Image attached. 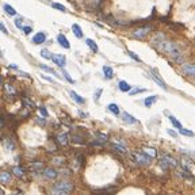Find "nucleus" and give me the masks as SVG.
I'll return each instance as SVG.
<instances>
[{
  "instance_id": "1",
  "label": "nucleus",
  "mask_w": 195,
  "mask_h": 195,
  "mask_svg": "<svg viewBox=\"0 0 195 195\" xmlns=\"http://www.w3.org/2000/svg\"><path fill=\"white\" fill-rule=\"evenodd\" d=\"M150 43L157 50H160L161 53L169 56L175 62L183 61V51H181V49L179 48L176 43H173L172 41L167 39V38L164 37V34H161V32H157L156 35H153Z\"/></svg>"
},
{
  "instance_id": "2",
  "label": "nucleus",
  "mask_w": 195,
  "mask_h": 195,
  "mask_svg": "<svg viewBox=\"0 0 195 195\" xmlns=\"http://www.w3.org/2000/svg\"><path fill=\"white\" fill-rule=\"evenodd\" d=\"M73 191V183L68 180L57 181L50 190V195H69Z\"/></svg>"
},
{
  "instance_id": "3",
  "label": "nucleus",
  "mask_w": 195,
  "mask_h": 195,
  "mask_svg": "<svg viewBox=\"0 0 195 195\" xmlns=\"http://www.w3.org/2000/svg\"><path fill=\"white\" fill-rule=\"evenodd\" d=\"M132 160L135 162L137 165H149L152 161V157H149L145 152L142 150H135V152H132Z\"/></svg>"
},
{
  "instance_id": "4",
  "label": "nucleus",
  "mask_w": 195,
  "mask_h": 195,
  "mask_svg": "<svg viewBox=\"0 0 195 195\" xmlns=\"http://www.w3.org/2000/svg\"><path fill=\"white\" fill-rule=\"evenodd\" d=\"M159 165H160V168H161V169L167 171V169H169V168H175L176 165H178V162H176V160L173 159L171 154L164 153V154H161V156H160Z\"/></svg>"
},
{
  "instance_id": "5",
  "label": "nucleus",
  "mask_w": 195,
  "mask_h": 195,
  "mask_svg": "<svg viewBox=\"0 0 195 195\" xmlns=\"http://www.w3.org/2000/svg\"><path fill=\"white\" fill-rule=\"evenodd\" d=\"M152 31V27L150 26H146V27H140V29L134 30V31L132 32V35L134 38H137V39H141V38L146 37V35L149 34V32Z\"/></svg>"
},
{
  "instance_id": "6",
  "label": "nucleus",
  "mask_w": 195,
  "mask_h": 195,
  "mask_svg": "<svg viewBox=\"0 0 195 195\" xmlns=\"http://www.w3.org/2000/svg\"><path fill=\"white\" fill-rule=\"evenodd\" d=\"M95 135H96V140L91 144L94 146H102L103 144H106L108 141V135L104 134V133H95Z\"/></svg>"
},
{
  "instance_id": "7",
  "label": "nucleus",
  "mask_w": 195,
  "mask_h": 195,
  "mask_svg": "<svg viewBox=\"0 0 195 195\" xmlns=\"http://www.w3.org/2000/svg\"><path fill=\"white\" fill-rule=\"evenodd\" d=\"M51 61L60 68H64L65 64H67V57L64 54H53L51 56Z\"/></svg>"
},
{
  "instance_id": "8",
  "label": "nucleus",
  "mask_w": 195,
  "mask_h": 195,
  "mask_svg": "<svg viewBox=\"0 0 195 195\" xmlns=\"http://www.w3.org/2000/svg\"><path fill=\"white\" fill-rule=\"evenodd\" d=\"M150 77H152V80L156 81V83L159 84V85L161 87V88L168 89L167 84H165V83H164V80H162V79L159 76V73H157V70H156V69H150Z\"/></svg>"
},
{
  "instance_id": "9",
  "label": "nucleus",
  "mask_w": 195,
  "mask_h": 195,
  "mask_svg": "<svg viewBox=\"0 0 195 195\" xmlns=\"http://www.w3.org/2000/svg\"><path fill=\"white\" fill-rule=\"evenodd\" d=\"M111 146H113V149L116 150L118 153H122V154L127 153V148L125 146V144L122 142V141H114V142L111 144Z\"/></svg>"
},
{
  "instance_id": "10",
  "label": "nucleus",
  "mask_w": 195,
  "mask_h": 195,
  "mask_svg": "<svg viewBox=\"0 0 195 195\" xmlns=\"http://www.w3.org/2000/svg\"><path fill=\"white\" fill-rule=\"evenodd\" d=\"M181 70H183V73H186V75L194 76L195 77V64H183Z\"/></svg>"
},
{
  "instance_id": "11",
  "label": "nucleus",
  "mask_w": 195,
  "mask_h": 195,
  "mask_svg": "<svg viewBox=\"0 0 195 195\" xmlns=\"http://www.w3.org/2000/svg\"><path fill=\"white\" fill-rule=\"evenodd\" d=\"M57 42H58L60 46H62L64 49H69L70 48L69 41H68V38L65 37L64 34H58V35H57Z\"/></svg>"
},
{
  "instance_id": "12",
  "label": "nucleus",
  "mask_w": 195,
  "mask_h": 195,
  "mask_svg": "<svg viewBox=\"0 0 195 195\" xmlns=\"http://www.w3.org/2000/svg\"><path fill=\"white\" fill-rule=\"evenodd\" d=\"M46 41V34L45 32H37V34L32 37V42L37 43V45H41V43H43Z\"/></svg>"
},
{
  "instance_id": "13",
  "label": "nucleus",
  "mask_w": 195,
  "mask_h": 195,
  "mask_svg": "<svg viewBox=\"0 0 195 195\" xmlns=\"http://www.w3.org/2000/svg\"><path fill=\"white\" fill-rule=\"evenodd\" d=\"M180 164H181V168H184V169H191L192 167H194V162H192V160H190L188 157H181L180 159Z\"/></svg>"
},
{
  "instance_id": "14",
  "label": "nucleus",
  "mask_w": 195,
  "mask_h": 195,
  "mask_svg": "<svg viewBox=\"0 0 195 195\" xmlns=\"http://www.w3.org/2000/svg\"><path fill=\"white\" fill-rule=\"evenodd\" d=\"M122 119H123V122H126V123H129V125H134L138 122L137 119L133 115H130L129 113H122Z\"/></svg>"
},
{
  "instance_id": "15",
  "label": "nucleus",
  "mask_w": 195,
  "mask_h": 195,
  "mask_svg": "<svg viewBox=\"0 0 195 195\" xmlns=\"http://www.w3.org/2000/svg\"><path fill=\"white\" fill-rule=\"evenodd\" d=\"M43 175L48 179H54V178H57L58 172H57L54 168H45V169H43Z\"/></svg>"
},
{
  "instance_id": "16",
  "label": "nucleus",
  "mask_w": 195,
  "mask_h": 195,
  "mask_svg": "<svg viewBox=\"0 0 195 195\" xmlns=\"http://www.w3.org/2000/svg\"><path fill=\"white\" fill-rule=\"evenodd\" d=\"M56 138H57V141H58L61 145H67V144L69 142V135H68L67 133H58Z\"/></svg>"
},
{
  "instance_id": "17",
  "label": "nucleus",
  "mask_w": 195,
  "mask_h": 195,
  "mask_svg": "<svg viewBox=\"0 0 195 195\" xmlns=\"http://www.w3.org/2000/svg\"><path fill=\"white\" fill-rule=\"evenodd\" d=\"M12 173L15 176H18V178H22V176H24V173H26V169H24L23 167H19V165H16V167L12 168Z\"/></svg>"
},
{
  "instance_id": "18",
  "label": "nucleus",
  "mask_w": 195,
  "mask_h": 195,
  "mask_svg": "<svg viewBox=\"0 0 195 195\" xmlns=\"http://www.w3.org/2000/svg\"><path fill=\"white\" fill-rule=\"evenodd\" d=\"M103 73H104V77L106 79H113V76H114V70H113V68L111 67H108V65H104L103 67Z\"/></svg>"
},
{
  "instance_id": "19",
  "label": "nucleus",
  "mask_w": 195,
  "mask_h": 195,
  "mask_svg": "<svg viewBox=\"0 0 195 195\" xmlns=\"http://www.w3.org/2000/svg\"><path fill=\"white\" fill-rule=\"evenodd\" d=\"M72 31H73V34L76 35L77 38H83L84 37V34H83V30H81V27L79 26V24H72Z\"/></svg>"
},
{
  "instance_id": "20",
  "label": "nucleus",
  "mask_w": 195,
  "mask_h": 195,
  "mask_svg": "<svg viewBox=\"0 0 195 195\" xmlns=\"http://www.w3.org/2000/svg\"><path fill=\"white\" fill-rule=\"evenodd\" d=\"M4 92L8 95V96H14V95L16 94V89H15V87H12L11 84H4Z\"/></svg>"
},
{
  "instance_id": "21",
  "label": "nucleus",
  "mask_w": 195,
  "mask_h": 195,
  "mask_svg": "<svg viewBox=\"0 0 195 195\" xmlns=\"http://www.w3.org/2000/svg\"><path fill=\"white\" fill-rule=\"evenodd\" d=\"M11 181V173L8 172H0V183L7 184Z\"/></svg>"
},
{
  "instance_id": "22",
  "label": "nucleus",
  "mask_w": 195,
  "mask_h": 195,
  "mask_svg": "<svg viewBox=\"0 0 195 195\" xmlns=\"http://www.w3.org/2000/svg\"><path fill=\"white\" fill-rule=\"evenodd\" d=\"M118 88L121 89L122 92H129L130 89H132V87H130V84H127L125 80H121L118 83Z\"/></svg>"
},
{
  "instance_id": "23",
  "label": "nucleus",
  "mask_w": 195,
  "mask_h": 195,
  "mask_svg": "<svg viewBox=\"0 0 195 195\" xmlns=\"http://www.w3.org/2000/svg\"><path fill=\"white\" fill-rule=\"evenodd\" d=\"M178 175L183 179H192L194 178V176L191 175V172H190L188 169H184V168H181L180 171H178Z\"/></svg>"
},
{
  "instance_id": "24",
  "label": "nucleus",
  "mask_w": 195,
  "mask_h": 195,
  "mask_svg": "<svg viewBox=\"0 0 195 195\" xmlns=\"http://www.w3.org/2000/svg\"><path fill=\"white\" fill-rule=\"evenodd\" d=\"M69 95L73 98V100H75L76 103H79V104H84V102H85V100H84V98H83V96H80V95H77L75 91H70V92H69Z\"/></svg>"
},
{
  "instance_id": "25",
  "label": "nucleus",
  "mask_w": 195,
  "mask_h": 195,
  "mask_svg": "<svg viewBox=\"0 0 195 195\" xmlns=\"http://www.w3.org/2000/svg\"><path fill=\"white\" fill-rule=\"evenodd\" d=\"M3 10H4L5 14H8L10 16H15L16 15V10L14 7H11L10 4H3Z\"/></svg>"
},
{
  "instance_id": "26",
  "label": "nucleus",
  "mask_w": 195,
  "mask_h": 195,
  "mask_svg": "<svg viewBox=\"0 0 195 195\" xmlns=\"http://www.w3.org/2000/svg\"><path fill=\"white\" fill-rule=\"evenodd\" d=\"M142 152H145V153L148 154L149 157H152V159L157 156V150L154 148H149V146H145V148L142 149Z\"/></svg>"
},
{
  "instance_id": "27",
  "label": "nucleus",
  "mask_w": 195,
  "mask_h": 195,
  "mask_svg": "<svg viewBox=\"0 0 195 195\" xmlns=\"http://www.w3.org/2000/svg\"><path fill=\"white\" fill-rule=\"evenodd\" d=\"M107 110L110 111V113L115 114V115H119V113H121V110H119V107L115 104V103H110V104L107 106Z\"/></svg>"
},
{
  "instance_id": "28",
  "label": "nucleus",
  "mask_w": 195,
  "mask_h": 195,
  "mask_svg": "<svg viewBox=\"0 0 195 195\" xmlns=\"http://www.w3.org/2000/svg\"><path fill=\"white\" fill-rule=\"evenodd\" d=\"M156 100H157V96H156V95H153V96L146 98V99L144 100V104H145L146 107H150L152 104H154V103H156Z\"/></svg>"
},
{
  "instance_id": "29",
  "label": "nucleus",
  "mask_w": 195,
  "mask_h": 195,
  "mask_svg": "<svg viewBox=\"0 0 195 195\" xmlns=\"http://www.w3.org/2000/svg\"><path fill=\"white\" fill-rule=\"evenodd\" d=\"M85 43H87V45H88V48L91 49L92 51H95V53H96V51L99 50V49H98V45H96V42H95L94 39H89V38H88V39L85 41Z\"/></svg>"
},
{
  "instance_id": "30",
  "label": "nucleus",
  "mask_w": 195,
  "mask_h": 195,
  "mask_svg": "<svg viewBox=\"0 0 195 195\" xmlns=\"http://www.w3.org/2000/svg\"><path fill=\"white\" fill-rule=\"evenodd\" d=\"M4 146H5V149L7 150H14L15 149V142H14L12 140H4Z\"/></svg>"
},
{
  "instance_id": "31",
  "label": "nucleus",
  "mask_w": 195,
  "mask_h": 195,
  "mask_svg": "<svg viewBox=\"0 0 195 195\" xmlns=\"http://www.w3.org/2000/svg\"><path fill=\"white\" fill-rule=\"evenodd\" d=\"M169 121H171V123H172V125H173V127H176V129H179V130H180V129H181V127H183V126H181V123H180V122H179V121H178V119H176V118H175V116H172V115H169Z\"/></svg>"
},
{
  "instance_id": "32",
  "label": "nucleus",
  "mask_w": 195,
  "mask_h": 195,
  "mask_svg": "<svg viewBox=\"0 0 195 195\" xmlns=\"http://www.w3.org/2000/svg\"><path fill=\"white\" fill-rule=\"evenodd\" d=\"M43 168V162L42 161H34L31 162V169L32 171H38V169H42Z\"/></svg>"
},
{
  "instance_id": "33",
  "label": "nucleus",
  "mask_w": 195,
  "mask_h": 195,
  "mask_svg": "<svg viewBox=\"0 0 195 195\" xmlns=\"http://www.w3.org/2000/svg\"><path fill=\"white\" fill-rule=\"evenodd\" d=\"M41 56L46 60H51V56H53V54H51V51L48 50V49H42V50H41Z\"/></svg>"
},
{
  "instance_id": "34",
  "label": "nucleus",
  "mask_w": 195,
  "mask_h": 195,
  "mask_svg": "<svg viewBox=\"0 0 195 195\" xmlns=\"http://www.w3.org/2000/svg\"><path fill=\"white\" fill-rule=\"evenodd\" d=\"M146 88H141V87H137V88H133L129 91L130 95H137V94H141V92H145Z\"/></svg>"
},
{
  "instance_id": "35",
  "label": "nucleus",
  "mask_w": 195,
  "mask_h": 195,
  "mask_svg": "<svg viewBox=\"0 0 195 195\" xmlns=\"http://www.w3.org/2000/svg\"><path fill=\"white\" fill-rule=\"evenodd\" d=\"M61 72H62V76H64V77H65V80H67V81H69V83H75V80H73V79L70 77V75L67 72V70L64 69V68H61Z\"/></svg>"
},
{
  "instance_id": "36",
  "label": "nucleus",
  "mask_w": 195,
  "mask_h": 195,
  "mask_svg": "<svg viewBox=\"0 0 195 195\" xmlns=\"http://www.w3.org/2000/svg\"><path fill=\"white\" fill-rule=\"evenodd\" d=\"M70 141L72 142H75V144H83V137H80V135H72L70 137Z\"/></svg>"
},
{
  "instance_id": "37",
  "label": "nucleus",
  "mask_w": 195,
  "mask_h": 195,
  "mask_svg": "<svg viewBox=\"0 0 195 195\" xmlns=\"http://www.w3.org/2000/svg\"><path fill=\"white\" fill-rule=\"evenodd\" d=\"M39 68H41V69H43V70H45V72H49V73H53V75H57V72H54V70L51 69L50 67H48V65H43V64H41V65H39Z\"/></svg>"
},
{
  "instance_id": "38",
  "label": "nucleus",
  "mask_w": 195,
  "mask_h": 195,
  "mask_svg": "<svg viewBox=\"0 0 195 195\" xmlns=\"http://www.w3.org/2000/svg\"><path fill=\"white\" fill-rule=\"evenodd\" d=\"M51 7L56 8V10H58V11H62V12H64V11H67V8H65L62 4H58V3H51Z\"/></svg>"
},
{
  "instance_id": "39",
  "label": "nucleus",
  "mask_w": 195,
  "mask_h": 195,
  "mask_svg": "<svg viewBox=\"0 0 195 195\" xmlns=\"http://www.w3.org/2000/svg\"><path fill=\"white\" fill-rule=\"evenodd\" d=\"M180 134H183V135H187V137H194V133H192L191 130L183 129V127H181V129H180Z\"/></svg>"
},
{
  "instance_id": "40",
  "label": "nucleus",
  "mask_w": 195,
  "mask_h": 195,
  "mask_svg": "<svg viewBox=\"0 0 195 195\" xmlns=\"http://www.w3.org/2000/svg\"><path fill=\"white\" fill-rule=\"evenodd\" d=\"M64 161H65L64 157H54V159H53V162H54V164H58V165L64 164Z\"/></svg>"
},
{
  "instance_id": "41",
  "label": "nucleus",
  "mask_w": 195,
  "mask_h": 195,
  "mask_svg": "<svg viewBox=\"0 0 195 195\" xmlns=\"http://www.w3.org/2000/svg\"><path fill=\"white\" fill-rule=\"evenodd\" d=\"M129 56L132 57V58L134 60V61H137V62H141V58H140V57L137 56V54L134 53V51H130V50H129Z\"/></svg>"
},
{
  "instance_id": "42",
  "label": "nucleus",
  "mask_w": 195,
  "mask_h": 195,
  "mask_svg": "<svg viewBox=\"0 0 195 195\" xmlns=\"http://www.w3.org/2000/svg\"><path fill=\"white\" fill-rule=\"evenodd\" d=\"M23 103H26V104L29 106L30 108L34 107V103H32V102H31V99H29V98H23Z\"/></svg>"
},
{
  "instance_id": "43",
  "label": "nucleus",
  "mask_w": 195,
  "mask_h": 195,
  "mask_svg": "<svg viewBox=\"0 0 195 195\" xmlns=\"http://www.w3.org/2000/svg\"><path fill=\"white\" fill-rule=\"evenodd\" d=\"M0 31H2V32H4L5 35H8V30H7V27L4 26V23H3L2 20H0Z\"/></svg>"
},
{
  "instance_id": "44",
  "label": "nucleus",
  "mask_w": 195,
  "mask_h": 195,
  "mask_svg": "<svg viewBox=\"0 0 195 195\" xmlns=\"http://www.w3.org/2000/svg\"><path fill=\"white\" fill-rule=\"evenodd\" d=\"M38 110H39V113H41V114H42V115H43V116H48V115H49V113H48V110H46V108H45V107H43V106H41V107H39V108H38Z\"/></svg>"
},
{
  "instance_id": "45",
  "label": "nucleus",
  "mask_w": 195,
  "mask_h": 195,
  "mask_svg": "<svg viewBox=\"0 0 195 195\" xmlns=\"http://www.w3.org/2000/svg\"><path fill=\"white\" fill-rule=\"evenodd\" d=\"M102 92H103V89H98L96 92H95V95H94V98H95V100L98 102V99H99V96L102 95Z\"/></svg>"
},
{
  "instance_id": "46",
  "label": "nucleus",
  "mask_w": 195,
  "mask_h": 195,
  "mask_svg": "<svg viewBox=\"0 0 195 195\" xmlns=\"http://www.w3.org/2000/svg\"><path fill=\"white\" fill-rule=\"evenodd\" d=\"M15 26L16 27H18V29H23V24H22V20H20V19H16V20H15Z\"/></svg>"
},
{
  "instance_id": "47",
  "label": "nucleus",
  "mask_w": 195,
  "mask_h": 195,
  "mask_svg": "<svg viewBox=\"0 0 195 195\" xmlns=\"http://www.w3.org/2000/svg\"><path fill=\"white\" fill-rule=\"evenodd\" d=\"M167 132H168V134H169V135H172V137L173 138H176V137H178V133H176V132H173V130H167Z\"/></svg>"
},
{
  "instance_id": "48",
  "label": "nucleus",
  "mask_w": 195,
  "mask_h": 195,
  "mask_svg": "<svg viewBox=\"0 0 195 195\" xmlns=\"http://www.w3.org/2000/svg\"><path fill=\"white\" fill-rule=\"evenodd\" d=\"M8 68H10V69H15V70H19V67L16 64H10L8 65Z\"/></svg>"
},
{
  "instance_id": "49",
  "label": "nucleus",
  "mask_w": 195,
  "mask_h": 195,
  "mask_svg": "<svg viewBox=\"0 0 195 195\" xmlns=\"http://www.w3.org/2000/svg\"><path fill=\"white\" fill-rule=\"evenodd\" d=\"M42 77H43V79H45V80H46V81H49V83H51V84H53V83H54V80H53V79H51V77H49V76H45V75H43V76H42Z\"/></svg>"
},
{
  "instance_id": "50",
  "label": "nucleus",
  "mask_w": 195,
  "mask_h": 195,
  "mask_svg": "<svg viewBox=\"0 0 195 195\" xmlns=\"http://www.w3.org/2000/svg\"><path fill=\"white\" fill-rule=\"evenodd\" d=\"M22 30H23L26 34H30V32H31V27H24L23 26V29H22Z\"/></svg>"
},
{
  "instance_id": "51",
  "label": "nucleus",
  "mask_w": 195,
  "mask_h": 195,
  "mask_svg": "<svg viewBox=\"0 0 195 195\" xmlns=\"http://www.w3.org/2000/svg\"><path fill=\"white\" fill-rule=\"evenodd\" d=\"M79 114H80L81 116H87V114H84V113H81V111H79Z\"/></svg>"
},
{
  "instance_id": "52",
  "label": "nucleus",
  "mask_w": 195,
  "mask_h": 195,
  "mask_svg": "<svg viewBox=\"0 0 195 195\" xmlns=\"http://www.w3.org/2000/svg\"><path fill=\"white\" fill-rule=\"evenodd\" d=\"M0 84H2V76H0Z\"/></svg>"
},
{
  "instance_id": "53",
  "label": "nucleus",
  "mask_w": 195,
  "mask_h": 195,
  "mask_svg": "<svg viewBox=\"0 0 195 195\" xmlns=\"http://www.w3.org/2000/svg\"><path fill=\"white\" fill-rule=\"evenodd\" d=\"M0 195H2V191H0Z\"/></svg>"
}]
</instances>
